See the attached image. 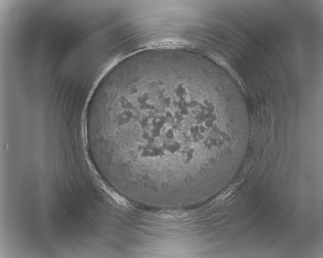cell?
<instances>
[{
    "label": "cell",
    "instance_id": "obj_1",
    "mask_svg": "<svg viewBox=\"0 0 323 258\" xmlns=\"http://www.w3.org/2000/svg\"><path fill=\"white\" fill-rule=\"evenodd\" d=\"M245 124L220 114L179 70L123 73L89 105L87 144L103 179L128 201L155 209L203 201L229 173Z\"/></svg>",
    "mask_w": 323,
    "mask_h": 258
}]
</instances>
